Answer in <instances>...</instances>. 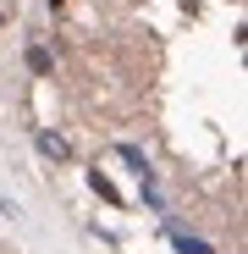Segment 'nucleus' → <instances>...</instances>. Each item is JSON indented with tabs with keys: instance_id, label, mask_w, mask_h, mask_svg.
<instances>
[{
	"instance_id": "39448f33",
	"label": "nucleus",
	"mask_w": 248,
	"mask_h": 254,
	"mask_svg": "<svg viewBox=\"0 0 248 254\" xmlns=\"http://www.w3.org/2000/svg\"><path fill=\"white\" fill-rule=\"evenodd\" d=\"M50 6H66V0H50Z\"/></svg>"
},
{
	"instance_id": "f03ea898",
	"label": "nucleus",
	"mask_w": 248,
	"mask_h": 254,
	"mask_svg": "<svg viewBox=\"0 0 248 254\" xmlns=\"http://www.w3.org/2000/svg\"><path fill=\"white\" fill-rule=\"evenodd\" d=\"M50 66H55V56H50L45 45H28V72H33V77H50Z\"/></svg>"
},
{
	"instance_id": "423d86ee",
	"label": "nucleus",
	"mask_w": 248,
	"mask_h": 254,
	"mask_svg": "<svg viewBox=\"0 0 248 254\" xmlns=\"http://www.w3.org/2000/svg\"><path fill=\"white\" fill-rule=\"evenodd\" d=\"M0 22H6V11H0Z\"/></svg>"
},
{
	"instance_id": "7ed1b4c3",
	"label": "nucleus",
	"mask_w": 248,
	"mask_h": 254,
	"mask_svg": "<svg viewBox=\"0 0 248 254\" xmlns=\"http://www.w3.org/2000/svg\"><path fill=\"white\" fill-rule=\"evenodd\" d=\"M171 243H177V254H210V243L193 238V232H171Z\"/></svg>"
},
{
	"instance_id": "20e7f679",
	"label": "nucleus",
	"mask_w": 248,
	"mask_h": 254,
	"mask_svg": "<svg viewBox=\"0 0 248 254\" xmlns=\"http://www.w3.org/2000/svg\"><path fill=\"white\" fill-rule=\"evenodd\" d=\"M89 183H94V188H99V193H105V199H110V204H121V193H116V183H110V177H105V172H89Z\"/></svg>"
},
{
	"instance_id": "f257e3e1",
	"label": "nucleus",
	"mask_w": 248,
	"mask_h": 254,
	"mask_svg": "<svg viewBox=\"0 0 248 254\" xmlns=\"http://www.w3.org/2000/svg\"><path fill=\"white\" fill-rule=\"evenodd\" d=\"M39 155H45V160H72V144L61 133H39Z\"/></svg>"
}]
</instances>
